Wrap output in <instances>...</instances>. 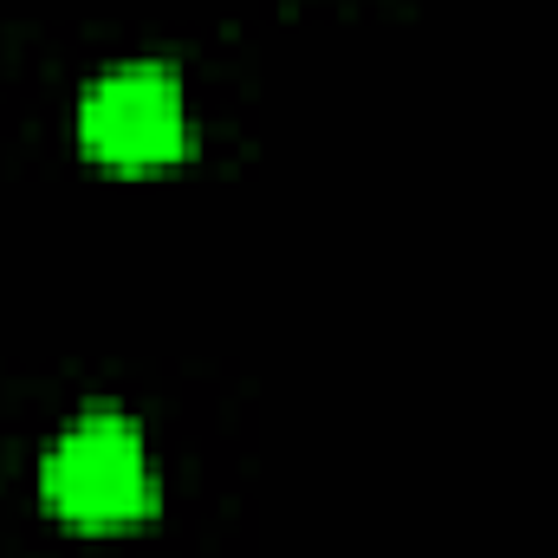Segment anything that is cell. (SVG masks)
I'll use <instances>...</instances> for the list:
<instances>
[{
    "mask_svg": "<svg viewBox=\"0 0 558 558\" xmlns=\"http://www.w3.org/2000/svg\"><path fill=\"white\" fill-rule=\"evenodd\" d=\"M39 500L72 526H124L156 507V461L137 416L78 410L39 454Z\"/></svg>",
    "mask_w": 558,
    "mask_h": 558,
    "instance_id": "cell-1",
    "label": "cell"
},
{
    "mask_svg": "<svg viewBox=\"0 0 558 558\" xmlns=\"http://www.w3.org/2000/svg\"><path fill=\"white\" fill-rule=\"evenodd\" d=\"M72 124H78V143L111 169L175 162V156H189V137H195L182 72L162 59H118V65L92 72L72 105Z\"/></svg>",
    "mask_w": 558,
    "mask_h": 558,
    "instance_id": "cell-2",
    "label": "cell"
}]
</instances>
